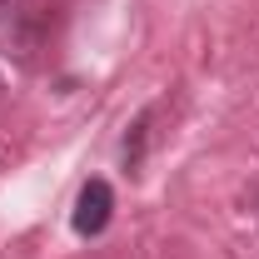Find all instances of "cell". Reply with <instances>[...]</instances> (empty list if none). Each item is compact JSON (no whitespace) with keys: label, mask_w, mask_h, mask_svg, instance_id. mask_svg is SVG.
<instances>
[{"label":"cell","mask_w":259,"mask_h":259,"mask_svg":"<svg viewBox=\"0 0 259 259\" xmlns=\"http://www.w3.org/2000/svg\"><path fill=\"white\" fill-rule=\"evenodd\" d=\"M75 5L80 0H0V55L25 75H45L60 55Z\"/></svg>","instance_id":"obj_1"},{"label":"cell","mask_w":259,"mask_h":259,"mask_svg":"<svg viewBox=\"0 0 259 259\" xmlns=\"http://www.w3.org/2000/svg\"><path fill=\"white\" fill-rule=\"evenodd\" d=\"M110 214H115V190L105 180H85V190L75 199V234L85 239H100L110 229Z\"/></svg>","instance_id":"obj_2"},{"label":"cell","mask_w":259,"mask_h":259,"mask_svg":"<svg viewBox=\"0 0 259 259\" xmlns=\"http://www.w3.org/2000/svg\"><path fill=\"white\" fill-rule=\"evenodd\" d=\"M150 120H155V110H145V115L135 120V130L125 135V164H130V169H140V160H145V140H150Z\"/></svg>","instance_id":"obj_3"},{"label":"cell","mask_w":259,"mask_h":259,"mask_svg":"<svg viewBox=\"0 0 259 259\" xmlns=\"http://www.w3.org/2000/svg\"><path fill=\"white\" fill-rule=\"evenodd\" d=\"M254 220H259V190H254Z\"/></svg>","instance_id":"obj_4"}]
</instances>
